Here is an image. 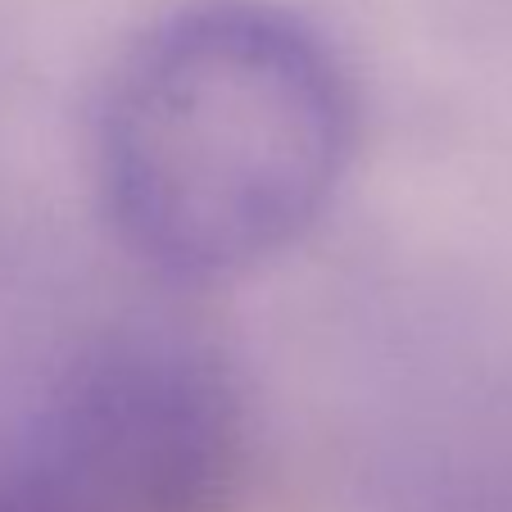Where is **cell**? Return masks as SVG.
<instances>
[{
  "mask_svg": "<svg viewBox=\"0 0 512 512\" xmlns=\"http://www.w3.org/2000/svg\"><path fill=\"white\" fill-rule=\"evenodd\" d=\"M354 145V82L309 19L272 0H195L109 68L96 186L145 272L223 286L327 218Z\"/></svg>",
  "mask_w": 512,
  "mask_h": 512,
  "instance_id": "6da1fadb",
  "label": "cell"
},
{
  "mask_svg": "<svg viewBox=\"0 0 512 512\" xmlns=\"http://www.w3.org/2000/svg\"><path fill=\"white\" fill-rule=\"evenodd\" d=\"M245 399L177 327L68 345L0 408V512H232Z\"/></svg>",
  "mask_w": 512,
  "mask_h": 512,
  "instance_id": "7a4b0ae2",
  "label": "cell"
}]
</instances>
